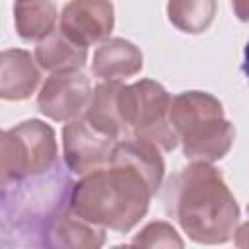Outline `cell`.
Masks as SVG:
<instances>
[{
  "label": "cell",
  "instance_id": "cell-1",
  "mask_svg": "<svg viewBox=\"0 0 249 249\" xmlns=\"http://www.w3.org/2000/svg\"><path fill=\"white\" fill-rule=\"evenodd\" d=\"M66 163L6 181L0 191V247H49L53 224L70 208L74 181Z\"/></svg>",
  "mask_w": 249,
  "mask_h": 249
},
{
  "label": "cell",
  "instance_id": "cell-2",
  "mask_svg": "<svg viewBox=\"0 0 249 249\" xmlns=\"http://www.w3.org/2000/svg\"><path fill=\"white\" fill-rule=\"evenodd\" d=\"M163 206L196 243H224L237 230V202L208 161H193L177 171L163 189Z\"/></svg>",
  "mask_w": 249,
  "mask_h": 249
},
{
  "label": "cell",
  "instance_id": "cell-3",
  "mask_svg": "<svg viewBox=\"0 0 249 249\" xmlns=\"http://www.w3.org/2000/svg\"><path fill=\"white\" fill-rule=\"evenodd\" d=\"M154 189L132 165L111 160L74 185L70 210L80 218L124 233L144 218Z\"/></svg>",
  "mask_w": 249,
  "mask_h": 249
},
{
  "label": "cell",
  "instance_id": "cell-4",
  "mask_svg": "<svg viewBox=\"0 0 249 249\" xmlns=\"http://www.w3.org/2000/svg\"><path fill=\"white\" fill-rule=\"evenodd\" d=\"M169 123L191 161H216L224 158L235 138L233 124L226 121L222 103L206 91H183L171 99Z\"/></svg>",
  "mask_w": 249,
  "mask_h": 249
},
{
  "label": "cell",
  "instance_id": "cell-5",
  "mask_svg": "<svg viewBox=\"0 0 249 249\" xmlns=\"http://www.w3.org/2000/svg\"><path fill=\"white\" fill-rule=\"evenodd\" d=\"M169 93L154 80L121 86L119 107L130 136L154 142L160 150H173L179 142L169 123Z\"/></svg>",
  "mask_w": 249,
  "mask_h": 249
},
{
  "label": "cell",
  "instance_id": "cell-6",
  "mask_svg": "<svg viewBox=\"0 0 249 249\" xmlns=\"http://www.w3.org/2000/svg\"><path fill=\"white\" fill-rule=\"evenodd\" d=\"M58 163L54 132L41 121H25L4 130L0 140L2 183L43 173Z\"/></svg>",
  "mask_w": 249,
  "mask_h": 249
},
{
  "label": "cell",
  "instance_id": "cell-7",
  "mask_svg": "<svg viewBox=\"0 0 249 249\" xmlns=\"http://www.w3.org/2000/svg\"><path fill=\"white\" fill-rule=\"evenodd\" d=\"M91 95V84L80 70L56 72L51 74L43 84L37 97V105L39 111L49 119L70 123L86 115Z\"/></svg>",
  "mask_w": 249,
  "mask_h": 249
},
{
  "label": "cell",
  "instance_id": "cell-8",
  "mask_svg": "<svg viewBox=\"0 0 249 249\" xmlns=\"http://www.w3.org/2000/svg\"><path fill=\"white\" fill-rule=\"evenodd\" d=\"M115 142L117 140L93 128L86 119H74L66 123L62 130L64 163L72 173L86 175L111 161Z\"/></svg>",
  "mask_w": 249,
  "mask_h": 249
},
{
  "label": "cell",
  "instance_id": "cell-9",
  "mask_svg": "<svg viewBox=\"0 0 249 249\" xmlns=\"http://www.w3.org/2000/svg\"><path fill=\"white\" fill-rule=\"evenodd\" d=\"M115 23L109 0H70L58 21V29L82 47L103 43Z\"/></svg>",
  "mask_w": 249,
  "mask_h": 249
},
{
  "label": "cell",
  "instance_id": "cell-10",
  "mask_svg": "<svg viewBox=\"0 0 249 249\" xmlns=\"http://www.w3.org/2000/svg\"><path fill=\"white\" fill-rule=\"evenodd\" d=\"M91 70L105 82H123L142 70V53L124 39H105L93 53Z\"/></svg>",
  "mask_w": 249,
  "mask_h": 249
},
{
  "label": "cell",
  "instance_id": "cell-11",
  "mask_svg": "<svg viewBox=\"0 0 249 249\" xmlns=\"http://www.w3.org/2000/svg\"><path fill=\"white\" fill-rule=\"evenodd\" d=\"M121 82H103L93 89L91 101L88 105V111L84 119L97 128L99 132L111 136L113 140H123L130 136L128 126L123 119L121 107H119V93H121Z\"/></svg>",
  "mask_w": 249,
  "mask_h": 249
},
{
  "label": "cell",
  "instance_id": "cell-12",
  "mask_svg": "<svg viewBox=\"0 0 249 249\" xmlns=\"http://www.w3.org/2000/svg\"><path fill=\"white\" fill-rule=\"evenodd\" d=\"M41 80L39 68L27 51L8 49L0 56V95L4 99L29 97Z\"/></svg>",
  "mask_w": 249,
  "mask_h": 249
},
{
  "label": "cell",
  "instance_id": "cell-13",
  "mask_svg": "<svg viewBox=\"0 0 249 249\" xmlns=\"http://www.w3.org/2000/svg\"><path fill=\"white\" fill-rule=\"evenodd\" d=\"M86 58H88V47L74 43L60 29L51 31L35 47L37 64L51 74L80 70L86 64Z\"/></svg>",
  "mask_w": 249,
  "mask_h": 249
},
{
  "label": "cell",
  "instance_id": "cell-14",
  "mask_svg": "<svg viewBox=\"0 0 249 249\" xmlns=\"http://www.w3.org/2000/svg\"><path fill=\"white\" fill-rule=\"evenodd\" d=\"M105 243V228L95 226L70 208L60 214L49 233V247H74V249H95Z\"/></svg>",
  "mask_w": 249,
  "mask_h": 249
},
{
  "label": "cell",
  "instance_id": "cell-15",
  "mask_svg": "<svg viewBox=\"0 0 249 249\" xmlns=\"http://www.w3.org/2000/svg\"><path fill=\"white\" fill-rule=\"evenodd\" d=\"M14 21L21 39L41 41L54 31L56 8L51 0H18L14 6Z\"/></svg>",
  "mask_w": 249,
  "mask_h": 249
},
{
  "label": "cell",
  "instance_id": "cell-16",
  "mask_svg": "<svg viewBox=\"0 0 249 249\" xmlns=\"http://www.w3.org/2000/svg\"><path fill=\"white\" fill-rule=\"evenodd\" d=\"M169 21L185 33H202L216 16V0H169Z\"/></svg>",
  "mask_w": 249,
  "mask_h": 249
},
{
  "label": "cell",
  "instance_id": "cell-17",
  "mask_svg": "<svg viewBox=\"0 0 249 249\" xmlns=\"http://www.w3.org/2000/svg\"><path fill=\"white\" fill-rule=\"evenodd\" d=\"M130 245H140V247H183V239L179 237V233L169 224L152 222L130 241Z\"/></svg>",
  "mask_w": 249,
  "mask_h": 249
},
{
  "label": "cell",
  "instance_id": "cell-18",
  "mask_svg": "<svg viewBox=\"0 0 249 249\" xmlns=\"http://www.w3.org/2000/svg\"><path fill=\"white\" fill-rule=\"evenodd\" d=\"M233 14L241 21H249V0H231Z\"/></svg>",
  "mask_w": 249,
  "mask_h": 249
},
{
  "label": "cell",
  "instance_id": "cell-19",
  "mask_svg": "<svg viewBox=\"0 0 249 249\" xmlns=\"http://www.w3.org/2000/svg\"><path fill=\"white\" fill-rule=\"evenodd\" d=\"M235 245L237 247H249V222L239 226L235 230Z\"/></svg>",
  "mask_w": 249,
  "mask_h": 249
},
{
  "label": "cell",
  "instance_id": "cell-20",
  "mask_svg": "<svg viewBox=\"0 0 249 249\" xmlns=\"http://www.w3.org/2000/svg\"><path fill=\"white\" fill-rule=\"evenodd\" d=\"M243 72H245V76H247V80H249V43H247L245 54H243Z\"/></svg>",
  "mask_w": 249,
  "mask_h": 249
},
{
  "label": "cell",
  "instance_id": "cell-21",
  "mask_svg": "<svg viewBox=\"0 0 249 249\" xmlns=\"http://www.w3.org/2000/svg\"><path fill=\"white\" fill-rule=\"evenodd\" d=\"M247 212H249V206H247Z\"/></svg>",
  "mask_w": 249,
  "mask_h": 249
}]
</instances>
